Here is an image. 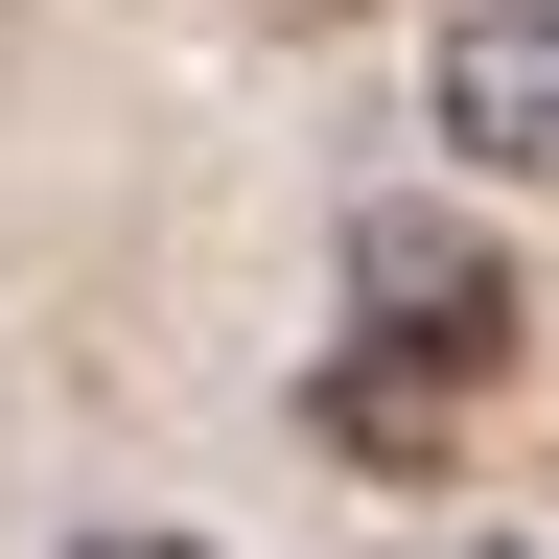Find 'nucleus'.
Here are the masks:
<instances>
[{
  "mask_svg": "<svg viewBox=\"0 0 559 559\" xmlns=\"http://www.w3.org/2000/svg\"><path fill=\"white\" fill-rule=\"evenodd\" d=\"M304 419H326V443H373V466H419V443L466 419V373H419V349H326V373H304Z\"/></svg>",
  "mask_w": 559,
  "mask_h": 559,
  "instance_id": "nucleus-3",
  "label": "nucleus"
},
{
  "mask_svg": "<svg viewBox=\"0 0 559 559\" xmlns=\"http://www.w3.org/2000/svg\"><path fill=\"white\" fill-rule=\"evenodd\" d=\"M304 24H349V0H304Z\"/></svg>",
  "mask_w": 559,
  "mask_h": 559,
  "instance_id": "nucleus-5",
  "label": "nucleus"
},
{
  "mask_svg": "<svg viewBox=\"0 0 559 559\" xmlns=\"http://www.w3.org/2000/svg\"><path fill=\"white\" fill-rule=\"evenodd\" d=\"M443 140L466 164H559V0H466L443 24Z\"/></svg>",
  "mask_w": 559,
  "mask_h": 559,
  "instance_id": "nucleus-2",
  "label": "nucleus"
},
{
  "mask_svg": "<svg viewBox=\"0 0 559 559\" xmlns=\"http://www.w3.org/2000/svg\"><path fill=\"white\" fill-rule=\"evenodd\" d=\"M349 304H373V349H419V373H466V396L513 373V326H536L466 210H349Z\"/></svg>",
  "mask_w": 559,
  "mask_h": 559,
  "instance_id": "nucleus-1",
  "label": "nucleus"
},
{
  "mask_svg": "<svg viewBox=\"0 0 559 559\" xmlns=\"http://www.w3.org/2000/svg\"><path fill=\"white\" fill-rule=\"evenodd\" d=\"M70 559H187V536H70Z\"/></svg>",
  "mask_w": 559,
  "mask_h": 559,
  "instance_id": "nucleus-4",
  "label": "nucleus"
}]
</instances>
